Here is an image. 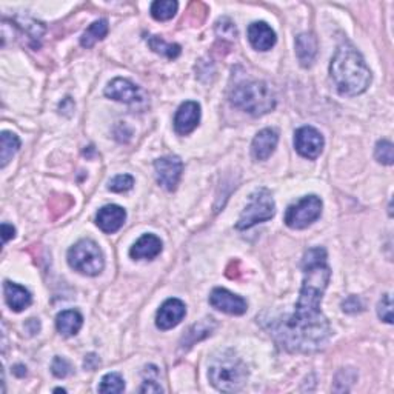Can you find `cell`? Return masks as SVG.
Here are the masks:
<instances>
[{
	"mask_svg": "<svg viewBox=\"0 0 394 394\" xmlns=\"http://www.w3.org/2000/svg\"><path fill=\"white\" fill-rule=\"evenodd\" d=\"M331 270L326 252L321 247L309 249L304 257V282L294 313L279 322L273 334L290 351L313 353L330 339V322L321 310L323 293L328 286Z\"/></svg>",
	"mask_w": 394,
	"mask_h": 394,
	"instance_id": "obj_1",
	"label": "cell"
},
{
	"mask_svg": "<svg viewBox=\"0 0 394 394\" xmlns=\"http://www.w3.org/2000/svg\"><path fill=\"white\" fill-rule=\"evenodd\" d=\"M331 79L342 95H358L371 83V71L361 53L348 43L336 51L330 65Z\"/></svg>",
	"mask_w": 394,
	"mask_h": 394,
	"instance_id": "obj_2",
	"label": "cell"
},
{
	"mask_svg": "<svg viewBox=\"0 0 394 394\" xmlns=\"http://www.w3.org/2000/svg\"><path fill=\"white\" fill-rule=\"evenodd\" d=\"M208 378L211 385L222 393L242 390L248 379V368L244 361L232 351L225 350L216 354L209 363Z\"/></svg>",
	"mask_w": 394,
	"mask_h": 394,
	"instance_id": "obj_3",
	"label": "cell"
},
{
	"mask_svg": "<svg viewBox=\"0 0 394 394\" xmlns=\"http://www.w3.org/2000/svg\"><path fill=\"white\" fill-rule=\"evenodd\" d=\"M229 99L236 108L252 116H264L276 107L274 93L262 81H244L237 83L232 90Z\"/></svg>",
	"mask_w": 394,
	"mask_h": 394,
	"instance_id": "obj_4",
	"label": "cell"
},
{
	"mask_svg": "<svg viewBox=\"0 0 394 394\" xmlns=\"http://www.w3.org/2000/svg\"><path fill=\"white\" fill-rule=\"evenodd\" d=\"M68 264L74 271L85 276H98L105 266V259L99 245L91 239H82L70 248Z\"/></svg>",
	"mask_w": 394,
	"mask_h": 394,
	"instance_id": "obj_5",
	"label": "cell"
},
{
	"mask_svg": "<svg viewBox=\"0 0 394 394\" xmlns=\"http://www.w3.org/2000/svg\"><path fill=\"white\" fill-rule=\"evenodd\" d=\"M276 214V204L270 191L266 188H259L249 195V202L245 207L244 213L240 214L236 228L248 229L257 224L266 222Z\"/></svg>",
	"mask_w": 394,
	"mask_h": 394,
	"instance_id": "obj_6",
	"label": "cell"
},
{
	"mask_svg": "<svg viewBox=\"0 0 394 394\" xmlns=\"http://www.w3.org/2000/svg\"><path fill=\"white\" fill-rule=\"evenodd\" d=\"M322 214V200L317 196H305L297 204L288 207L285 224L293 229H304L313 225Z\"/></svg>",
	"mask_w": 394,
	"mask_h": 394,
	"instance_id": "obj_7",
	"label": "cell"
},
{
	"mask_svg": "<svg viewBox=\"0 0 394 394\" xmlns=\"http://www.w3.org/2000/svg\"><path fill=\"white\" fill-rule=\"evenodd\" d=\"M323 143V136L313 127H302L294 133V148L305 159L319 157Z\"/></svg>",
	"mask_w": 394,
	"mask_h": 394,
	"instance_id": "obj_8",
	"label": "cell"
},
{
	"mask_svg": "<svg viewBox=\"0 0 394 394\" xmlns=\"http://www.w3.org/2000/svg\"><path fill=\"white\" fill-rule=\"evenodd\" d=\"M155 168L159 184L168 191H175L180 180L182 171H184V162L177 156H167L157 159L155 162Z\"/></svg>",
	"mask_w": 394,
	"mask_h": 394,
	"instance_id": "obj_9",
	"label": "cell"
},
{
	"mask_svg": "<svg viewBox=\"0 0 394 394\" xmlns=\"http://www.w3.org/2000/svg\"><path fill=\"white\" fill-rule=\"evenodd\" d=\"M209 304L213 309L233 316L244 314L248 309L247 301L244 297L228 291L225 288H214L209 296Z\"/></svg>",
	"mask_w": 394,
	"mask_h": 394,
	"instance_id": "obj_10",
	"label": "cell"
},
{
	"mask_svg": "<svg viewBox=\"0 0 394 394\" xmlns=\"http://www.w3.org/2000/svg\"><path fill=\"white\" fill-rule=\"evenodd\" d=\"M187 314V306L185 304L179 299H168L160 305L156 314V325L157 328L162 331H167L175 328L179 325Z\"/></svg>",
	"mask_w": 394,
	"mask_h": 394,
	"instance_id": "obj_11",
	"label": "cell"
},
{
	"mask_svg": "<svg viewBox=\"0 0 394 394\" xmlns=\"http://www.w3.org/2000/svg\"><path fill=\"white\" fill-rule=\"evenodd\" d=\"M200 122V105L197 102L188 100L182 103L175 116V130L180 136L193 133Z\"/></svg>",
	"mask_w": 394,
	"mask_h": 394,
	"instance_id": "obj_12",
	"label": "cell"
},
{
	"mask_svg": "<svg viewBox=\"0 0 394 394\" xmlns=\"http://www.w3.org/2000/svg\"><path fill=\"white\" fill-rule=\"evenodd\" d=\"M125 219H127V211L119 205H105L99 209L98 216H95V224L102 229L103 233L113 234L119 232L123 227Z\"/></svg>",
	"mask_w": 394,
	"mask_h": 394,
	"instance_id": "obj_13",
	"label": "cell"
},
{
	"mask_svg": "<svg viewBox=\"0 0 394 394\" xmlns=\"http://www.w3.org/2000/svg\"><path fill=\"white\" fill-rule=\"evenodd\" d=\"M105 95L118 102L136 103L140 100V88L128 79L118 78L108 83L105 88Z\"/></svg>",
	"mask_w": 394,
	"mask_h": 394,
	"instance_id": "obj_14",
	"label": "cell"
},
{
	"mask_svg": "<svg viewBox=\"0 0 394 394\" xmlns=\"http://www.w3.org/2000/svg\"><path fill=\"white\" fill-rule=\"evenodd\" d=\"M248 41L257 51H268L276 45V33L265 22H254L248 26Z\"/></svg>",
	"mask_w": 394,
	"mask_h": 394,
	"instance_id": "obj_15",
	"label": "cell"
},
{
	"mask_svg": "<svg viewBox=\"0 0 394 394\" xmlns=\"http://www.w3.org/2000/svg\"><path fill=\"white\" fill-rule=\"evenodd\" d=\"M277 142H279L277 131L271 128H265L262 131H259L252 145L253 157L256 160H266L274 152Z\"/></svg>",
	"mask_w": 394,
	"mask_h": 394,
	"instance_id": "obj_16",
	"label": "cell"
},
{
	"mask_svg": "<svg viewBox=\"0 0 394 394\" xmlns=\"http://www.w3.org/2000/svg\"><path fill=\"white\" fill-rule=\"evenodd\" d=\"M162 252V240L156 234H143L136 244L130 249V256L136 261L147 259L151 261L160 254Z\"/></svg>",
	"mask_w": 394,
	"mask_h": 394,
	"instance_id": "obj_17",
	"label": "cell"
},
{
	"mask_svg": "<svg viewBox=\"0 0 394 394\" xmlns=\"http://www.w3.org/2000/svg\"><path fill=\"white\" fill-rule=\"evenodd\" d=\"M4 291H5V301H6L8 306L16 313L24 311L33 302L31 293L22 285H17V284L6 281L4 284Z\"/></svg>",
	"mask_w": 394,
	"mask_h": 394,
	"instance_id": "obj_18",
	"label": "cell"
},
{
	"mask_svg": "<svg viewBox=\"0 0 394 394\" xmlns=\"http://www.w3.org/2000/svg\"><path fill=\"white\" fill-rule=\"evenodd\" d=\"M83 325V317L76 310H65L57 314L56 326L61 334L63 336H76Z\"/></svg>",
	"mask_w": 394,
	"mask_h": 394,
	"instance_id": "obj_19",
	"label": "cell"
},
{
	"mask_svg": "<svg viewBox=\"0 0 394 394\" xmlns=\"http://www.w3.org/2000/svg\"><path fill=\"white\" fill-rule=\"evenodd\" d=\"M296 54L302 66H311L317 54V42L313 34H301L296 39Z\"/></svg>",
	"mask_w": 394,
	"mask_h": 394,
	"instance_id": "obj_20",
	"label": "cell"
},
{
	"mask_svg": "<svg viewBox=\"0 0 394 394\" xmlns=\"http://www.w3.org/2000/svg\"><path fill=\"white\" fill-rule=\"evenodd\" d=\"M0 165L5 168L8 165V162L14 157L16 152L21 148V140L11 131H4L2 136H0Z\"/></svg>",
	"mask_w": 394,
	"mask_h": 394,
	"instance_id": "obj_21",
	"label": "cell"
},
{
	"mask_svg": "<svg viewBox=\"0 0 394 394\" xmlns=\"http://www.w3.org/2000/svg\"><path fill=\"white\" fill-rule=\"evenodd\" d=\"M107 34H108V22L98 21L91 24L88 30L83 33V36L81 37V43L83 48H91L95 42L102 41Z\"/></svg>",
	"mask_w": 394,
	"mask_h": 394,
	"instance_id": "obj_22",
	"label": "cell"
},
{
	"mask_svg": "<svg viewBox=\"0 0 394 394\" xmlns=\"http://www.w3.org/2000/svg\"><path fill=\"white\" fill-rule=\"evenodd\" d=\"M177 8L179 4L175 2V0H156V2L151 5V16L155 17L156 21L165 22L175 17V14L177 13Z\"/></svg>",
	"mask_w": 394,
	"mask_h": 394,
	"instance_id": "obj_23",
	"label": "cell"
},
{
	"mask_svg": "<svg viewBox=\"0 0 394 394\" xmlns=\"http://www.w3.org/2000/svg\"><path fill=\"white\" fill-rule=\"evenodd\" d=\"M148 45L155 53L168 57V59H176L180 56V46L177 43H167L159 36H152L148 39Z\"/></svg>",
	"mask_w": 394,
	"mask_h": 394,
	"instance_id": "obj_24",
	"label": "cell"
},
{
	"mask_svg": "<svg viewBox=\"0 0 394 394\" xmlns=\"http://www.w3.org/2000/svg\"><path fill=\"white\" fill-rule=\"evenodd\" d=\"M125 390V382L120 374L108 373L100 380L99 393H122Z\"/></svg>",
	"mask_w": 394,
	"mask_h": 394,
	"instance_id": "obj_25",
	"label": "cell"
},
{
	"mask_svg": "<svg viewBox=\"0 0 394 394\" xmlns=\"http://www.w3.org/2000/svg\"><path fill=\"white\" fill-rule=\"evenodd\" d=\"M374 156H376V159L380 163H383V165H391L394 160L393 143L388 140H379L376 145V151H374Z\"/></svg>",
	"mask_w": 394,
	"mask_h": 394,
	"instance_id": "obj_26",
	"label": "cell"
},
{
	"mask_svg": "<svg viewBox=\"0 0 394 394\" xmlns=\"http://www.w3.org/2000/svg\"><path fill=\"white\" fill-rule=\"evenodd\" d=\"M134 187V179L130 175H119L110 180L108 190L113 191V193H127Z\"/></svg>",
	"mask_w": 394,
	"mask_h": 394,
	"instance_id": "obj_27",
	"label": "cell"
},
{
	"mask_svg": "<svg viewBox=\"0 0 394 394\" xmlns=\"http://www.w3.org/2000/svg\"><path fill=\"white\" fill-rule=\"evenodd\" d=\"M216 33L219 37H224V39H232V41L236 39V36H237V30H236L234 24L227 17L220 19V21L217 22Z\"/></svg>",
	"mask_w": 394,
	"mask_h": 394,
	"instance_id": "obj_28",
	"label": "cell"
},
{
	"mask_svg": "<svg viewBox=\"0 0 394 394\" xmlns=\"http://www.w3.org/2000/svg\"><path fill=\"white\" fill-rule=\"evenodd\" d=\"M378 314L383 322L387 323L393 322V304H391L390 294L382 296V299L379 301V305H378Z\"/></svg>",
	"mask_w": 394,
	"mask_h": 394,
	"instance_id": "obj_29",
	"label": "cell"
},
{
	"mask_svg": "<svg viewBox=\"0 0 394 394\" xmlns=\"http://www.w3.org/2000/svg\"><path fill=\"white\" fill-rule=\"evenodd\" d=\"M51 371H53V374L56 378L63 379L71 373V365H70L68 361L63 359V358H56L53 361V365H51Z\"/></svg>",
	"mask_w": 394,
	"mask_h": 394,
	"instance_id": "obj_30",
	"label": "cell"
},
{
	"mask_svg": "<svg viewBox=\"0 0 394 394\" xmlns=\"http://www.w3.org/2000/svg\"><path fill=\"white\" fill-rule=\"evenodd\" d=\"M342 306H343L345 313H358V311H362V309H363L361 299L356 296H350L348 299L342 304Z\"/></svg>",
	"mask_w": 394,
	"mask_h": 394,
	"instance_id": "obj_31",
	"label": "cell"
},
{
	"mask_svg": "<svg viewBox=\"0 0 394 394\" xmlns=\"http://www.w3.org/2000/svg\"><path fill=\"white\" fill-rule=\"evenodd\" d=\"M162 391H163L162 387L157 385L156 380H151V379L143 382V385L140 387V393H162Z\"/></svg>",
	"mask_w": 394,
	"mask_h": 394,
	"instance_id": "obj_32",
	"label": "cell"
},
{
	"mask_svg": "<svg viewBox=\"0 0 394 394\" xmlns=\"http://www.w3.org/2000/svg\"><path fill=\"white\" fill-rule=\"evenodd\" d=\"M83 365H85V368L94 370V368H98L99 365H100V359H99L95 354H88V356H86V358H85Z\"/></svg>",
	"mask_w": 394,
	"mask_h": 394,
	"instance_id": "obj_33",
	"label": "cell"
},
{
	"mask_svg": "<svg viewBox=\"0 0 394 394\" xmlns=\"http://www.w3.org/2000/svg\"><path fill=\"white\" fill-rule=\"evenodd\" d=\"M16 236V229L13 225H9V224H2V239H4V242L6 244L9 239H13Z\"/></svg>",
	"mask_w": 394,
	"mask_h": 394,
	"instance_id": "obj_34",
	"label": "cell"
}]
</instances>
